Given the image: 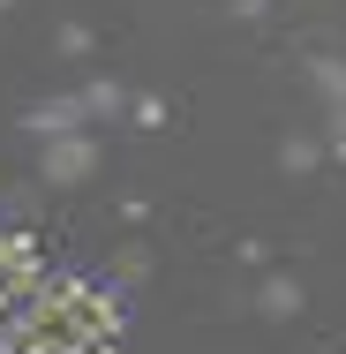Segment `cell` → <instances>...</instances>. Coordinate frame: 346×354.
I'll return each mask as SVG.
<instances>
[{
	"label": "cell",
	"instance_id": "6da1fadb",
	"mask_svg": "<svg viewBox=\"0 0 346 354\" xmlns=\"http://www.w3.org/2000/svg\"><path fill=\"white\" fill-rule=\"evenodd\" d=\"M98 174V143L83 136H46V151H38V181H53V189H83Z\"/></svg>",
	"mask_w": 346,
	"mask_h": 354
},
{
	"label": "cell",
	"instance_id": "7a4b0ae2",
	"mask_svg": "<svg viewBox=\"0 0 346 354\" xmlns=\"http://www.w3.org/2000/svg\"><path fill=\"white\" fill-rule=\"evenodd\" d=\"M90 121V106H83V91H68V98H38V106H23V129L46 143V136H75Z\"/></svg>",
	"mask_w": 346,
	"mask_h": 354
},
{
	"label": "cell",
	"instance_id": "3957f363",
	"mask_svg": "<svg viewBox=\"0 0 346 354\" xmlns=\"http://www.w3.org/2000/svg\"><path fill=\"white\" fill-rule=\"evenodd\" d=\"M256 309H264L271 324H286V317H301V279H294V272H271V279L256 286Z\"/></svg>",
	"mask_w": 346,
	"mask_h": 354
},
{
	"label": "cell",
	"instance_id": "277c9868",
	"mask_svg": "<svg viewBox=\"0 0 346 354\" xmlns=\"http://www.w3.org/2000/svg\"><path fill=\"white\" fill-rule=\"evenodd\" d=\"M83 106H90V121H121V113H128V91H121L113 75H90V83H83Z\"/></svg>",
	"mask_w": 346,
	"mask_h": 354
},
{
	"label": "cell",
	"instance_id": "5b68a950",
	"mask_svg": "<svg viewBox=\"0 0 346 354\" xmlns=\"http://www.w3.org/2000/svg\"><path fill=\"white\" fill-rule=\"evenodd\" d=\"M278 166H286L294 181H309V174L324 166V143H316V136H286V143H278Z\"/></svg>",
	"mask_w": 346,
	"mask_h": 354
},
{
	"label": "cell",
	"instance_id": "8992f818",
	"mask_svg": "<svg viewBox=\"0 0 346 354\" xmlns=\"http://www.w3.org/2000/svg\"><path fill=\"white\" fill-rule=\"evenodd\" d=\"M173 121V106L158 98V91H128V129H143V136H158Z\"/></svg>",
	"mask_w": 346,
	"mask_h": 354
},
{
	"label": "cell",
	"instance_id": "52a82bcc",
	"mask_svg": "<svg viewBox=\"0 0 346 354\" xmlns=\"http://www.w3.org/2000/svg\"><path fill=\"white\" fill-rule=\"evenodd\" d=\"M53 53H61V61H90V53H98V30H90V23H53Z\"/></svg>",
	"mask_w": 346,
	"mask_h": 354
},
{
	"label": "cell",
	"instance_id": "ba28073f",
	"mask_svg": "<svg viewBox=\"0 0 346 354\" xmlns=\"http://www.w3.org/2000/svg\"><path fill=\"white\" fill-rule=\"evenodd\" d=\"M309 75H316V91H324V106H346V61H339V53H324V61H309Z\"/></svg>",
	"mask_w": 346,
	"mask_h": 354
},
{
	"label": "cell",
	"instance_id": "9c48e42d",
	"mask_svg": "<svg viewBox=\"0 0 346 354\" xmlns=\"http://www.w3.org/2000/svg\"><path fill=\"white\" fill-rule=\"evenodd\" d=\"M113 272H121V286H143V279H151V249H143V241H121Z\"/></svg>",
	"mask_w": 346,
	"mask_h": 354
},
{
	"label": "cell",
	"instance_id": "30bf717a",
	"mask_svg": "<svg viewBox=\"0 0 346 354\" xmlns=\"http://www.w3.org/2000/svg\"><path fill=\"white\" fill-rule=\"evenodd\" d=\"M324 121H331V129H324V158H339V166H346V106H331Z\"/></svg>",
	"mask_w": 346,
	"mask_h": 354
},
{
	"label": "cell",
	"instance_id": "8fae6325",
	"mask_svg": "<svg viewBox=\"0 0 346 354\" xmlns=\"http://www.w3.org/2000/svg\"><path fill=\"white\" fill-rule=\"evenodd\" d=\"M226 8H233V15H264L271 0H226Z\"/></svg>",
	"mask_w": 346,
	"mask_h": 354
},
{
	"label": "cell",
	"instance_id": "7c38bea8",
	"mask_svg": "<svg viewBox=\"0 0 346 354\" xmlns=\"http://www.w3.org/2000/svg\"><path fill=\"white\" fill-rule=\"evenodd\" d=\"M8 8H15V0H0V15H8Z\"/></svg>",
	"mask_w": 346,
	"mask_h": 354
}]
</instances>
